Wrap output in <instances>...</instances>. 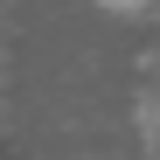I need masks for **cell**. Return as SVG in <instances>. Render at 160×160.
<instances>
[{"instance_id":"6da1fadb","label":"cell","mask_w":160,"mask_h":160,"mask_svg":"<svg viewBox=\"0 0 160 160\" xmlns=\"http://www.w3.org/2000/svg\"><path fill=\"white\" fill-rule=\"evenodd\" d=\"M91 7H98V14H118V21H139L153 0H91Z\"/></svg>"}]
</instances>
